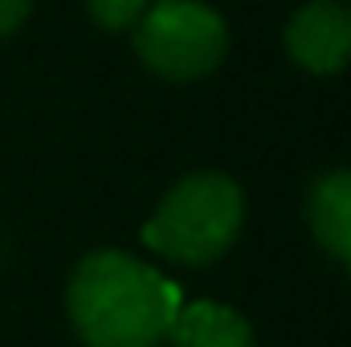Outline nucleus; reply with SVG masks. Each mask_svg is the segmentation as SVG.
<instances>
[{
    "instance_id": "obj_3",
    "label": "nucleus",
    "mask_w": 351,
    "mask_h": 347,
    "mask_svg": "<svg viewBox=\"0 0 351 347\" xmlns=\"http://www.w3.org/2000/svg\"><path fill=\"white\" fill-rule=\"evenodd\" d=\"M135 49L160 78L188 82L221 66L229 49L225 21L196 0H156L135 25Z\"/></svg>"
},
{
    "instance_id": "obj_2",
    "label": "nucleus",
    "mask_w": 351,
    "mask_h": 347,
    "mask_svg": "<svg viewBox=\"0 0 351 347\" xmlns=\"http://www.w3.org/2000/svg\"><path fill=\"white\" fill-rule=\"evenodd\" d=\"M241 188L221 172H196L160 200L143 229V241L180 265H208L229 254V246L241 233Z\"/></svg>"
},
{
    "instance_id": "obj_8",
    "label": "nucleus",
    "mask_w": 351,
    "mask_h": 347,
    "mask_svg": "<svg viewBox=\"0 0 351 347\" xmlns=\"http://www.w3.org/2000/svg\"><path fill=\"white\" fill-rule=\"evenodd\" d=\"M29 4L33 0H0V37H8V33L21 29V21L29 16Z\"/></svg>"
},
{
    "instance_id": "obj_4",
    "label": "nucleus",
    "mask_w": 351,
    "mask_h": 347,
    "mask_svg": "<svg viewBox=\"0 0 351 347\" xmlns=\"http://www.w3.org/2000/svg\"><path fill=\"white\" fill-rule=\"evenodd\" d=\"M286 49L311 74H339L351 62V8L335 0L298 8L286 25Z\"/></svg>"
},
{
    "instance_id": "obj_6",
    "label": "nucleus",
    "mask_w": 351,
    "mask_h": 347,
    "mask_svg": "<svg viewBox=\"0 0 351 347\" xmlns=\"http://www.w3.org/2000/svg\"><path fill=\"white\" fill-rule=\"evenodd\" d=\"M172 344L176 347H254L250 323L221 307V302H192L180 307L172 323Z\"/></svg>"
},
{
    "instance_id": "obj_1",
    "label": "nucleus",
    "mask_w": 351,
    "mask_h": 347,
    "mask_svg": "<svg viewBox=\"0 0 351 347\" xmlns=\"http://www.w3.org/2000/svg\"><path fill=\"white\" fill-rule=\"evenodd\" d=\"M180 307L176 282L119 250L90 254L66 294L70 323L86 347H164Z\"/></svg>"
},
{
    "instance_id": "obj_9",
    "label": "nucleus",
    "mask_w": 351,
    "mask_h": 347,
    "mask_svg": "<svg viewBox=\"0 0 351 347\" xmlns=\"http://www.w3.org/2000/svg\"><path fill=\"white\" fill-rule=\"evenodd\" d=\"M348 270H351V261H348Z\"/></svg>"
},
{
    "instance_id": "obj_5",
    "label": "nucleus",
    "mask_w": 351,
    "mask_h": 347,
    "mask_svg": "<svg viewBox=\"0 0 351 347\" xmlns=\"http://www.w3.org/2000/svg\"><path fill=\"white\" fill-rule=\"evenodd\" d=\"M306 217L319 246L339 261H351V172H327L306 196Z\"/></svg>"
},
{
    "instance_id": "obj_7",
    "label": "nucleus",
    "mask_w": 351,
    "mask_h": 347,
    "mask_svg": "<svg viewBox=\"0 0 351 347\" xmlns=\"http://www.w3.org/2000/svg\"><path fill=\"white\" fill-rule=\"evenodd\" d=\"M147 4H152V0H86L94 25H102V29H110V33L135 29L139 16L147 12Z\"/></svg>"
}]
</instances>
